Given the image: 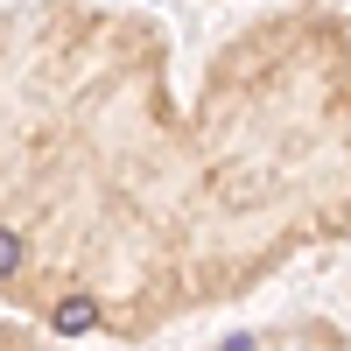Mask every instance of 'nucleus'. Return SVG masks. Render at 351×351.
Instances as JSON below:
<instances>
[{"label":"nucleus","mask_w":351,"mask_h":351,"mask_svg":"<svg viewBox=\"0 0 351 351\" xmlns=\"http://www.w3.org/2000/svg\"><path fill=\"white\" fill-rule=\"evenodd\" d=\"M351 232V77L267 36L204 92L106 0H0V302L49 337H155Z\"/></svg>","instance_id":"1"},{"label":"nucleus","mask_w":351,"mask_h":351,"mask_svg":"<svg viewBox=\"0 0 351 351\" xmlns=\"http://www.w3.org/2000/svg\"><path fill=\"white\" fill-rule=\"evenodd\" d=\"M0 351H71V344L49 337L43 324H28V316H0Z\"/></svg>","instance_id":"2"}]
</instances>
